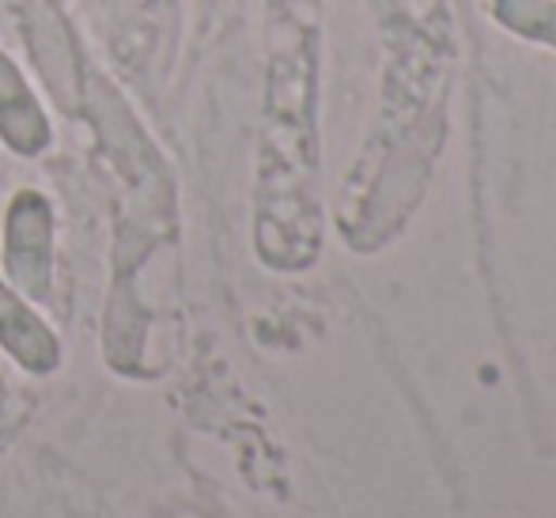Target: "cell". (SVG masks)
I'll list each match as a JSON object with an SVG mask.
<instances>
[{"label": "cell", "instance_id": "1", "mask_svg": "<svg viewBox=\"0 0 556 518\" xmlns=\"http://www.w3.org/2000/svg\"><path fill=\"white\" fill-rule=\"evenodd\" d=\"M318 175V30L269 27L265 117L257 152V254L273 269H307L323 224Z\"/></svg>", "mask_w": 556, "mask_h": 518}, {"label": "cell", "instance_id": "2", "mask_svg": "<svg viewBox=\"0 0 556 518\" xmlns=\"http://www.w3.org/2000/svg\"><path fill=\"white\" fill-rule=\"evenodd\" d=\"M12 8L23 27V42H27L53 103L68 114H84L88 73H84L80 46H76L73 27L65 20V8L58 0H12Z\"/></svg>", "mask_w": 556, "mask_h": 518}, {"label": "cell", "instance_id": "3", "mask_svg": "<svg viewBox=\"0 0 556 518\" xmlns=\"http://www.w3.org/2000/svg\"><path fill=\"white\" fill-rule=\"evenodd\" d=\"M58 219L46 193L20 190L4 212V273L8 285L30 303L53 295V262H58Z\"/></svg>", "mask_w": 556, "mask_h": 518}, {"label": "cell", "instance_id": "4", "mask_svg": "<svg viewBox=\"0 0 556 518\" xmlns=\"http://www.w3.org/2000/svg\"><path fill=\"white\" fill-rule=\"evenodd\" d=\"M0 144L20 160H35L53 144V125L42 99L4 50H0Z\"/></svg>", "mask_w": 556, "mask_h": 518}, {"label": "cell", "instance_id": "5", "mask_svg": "<svg viewBox=\"0 0 556 518\" xmlns=\"http://www.w3.org/2000/svg\"><path fill=\"white\" fill-rule=\"evenodd\" d=\"M0 349L15 359L27 375H53L61 367V341L27 295L0 280Z\"/></svg>", "mask_w": 556, "mask_h": 518}, {"label": "cell", "instance_id": "6", "mask_svg": "<svg viewBox=\"0 0 556 518\" xmlns=\"http://www.w3.org/2000/svg\"><path fill=\"white\" fill-rule=\"evenodd\" d=\"M492 15L511 35L556 50V0H492Z\"/></svg>", "mask_w": 556, "mask_h": 518}, {"label": "cell", "instance_id": "7", "mask_svg": "<svg viewBox=\"0 0 556 518\" xmlns=\"http://www.w3.org/2000/svg\"><path fill=\"white\" fill-rule=\"evenodd\" d=\"M265 4H269L273 27L318 30V23H323V0H265Z\"/></svg>", "mask_w": 556, "mask_h": 518}]
</instances>
